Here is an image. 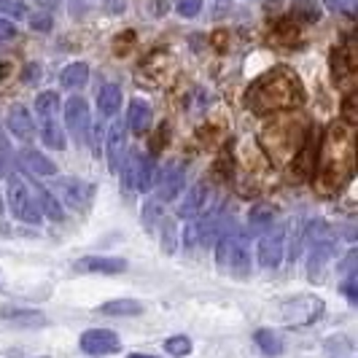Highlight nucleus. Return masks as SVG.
<instances>
[{
    "instance_id": "4be33fe9",
    "label": "nucleus",
    "mask_w": 358,
    "mask_h": 358,
    "mask_svg": "<svg viewBox=\"0 0 358 358\" xmlns=\"http://www.w3.org/2000/svg\"><path fill=\"white\" fill-rule=\"evenodd\" d=\"M119 108H122V87H116V84L100 87V92H97V113L103 119H110V116L119 113Z\"/></svg>"
},
{
    "instance_id": "2f4dec72",
    "label": "nucleus",
    "mask_w": 358,
    "mask_h": 358,
    "mask_svg": "<svg viewBox=\"0 0 358 358\" xmlns=\"http://www.w3.org/2000/svg\"><path fill=\"white\" fill-rule=\"evenodd\" d=\"M272 218H275V213L269 208H256L248 221H251L253 229H267V227H272Z\"/></svg>"
},
{
    "instance_id": "c85d7f7f",
    "label": "nucleus",
    "mask_w": 358,
    "mask_h": 358,
    "mask_svg": "<svg viewBox=\"0 0 358 358\" xmlns=\"http://www.w3.org/2000/svg\"><path fill=\"white\" fill-rule=\"evenodd\" d=\"M159 240H162V251L176 253L178 243H176V221L173 218H162L159 221Z\"/></svg>"
},
{
    "instance_id": "f03ea898",
    "label": "nucleus",
    "mask_w": 358,
    "mask_h": 358,
    "mask_svg": "<svg viewBox=\"0 0 358 358\" xmlns=\"http://www.w3.org/2000/svg\"><path fill=\"white\" fill-rule=\"evenodd\" d=\"M305 100V87L299 76L288 68H272L259 76L245 94V103L253 113H278L286 108L299 106Z\"/></svg>"
},
{
    "instance_id": "b1692460",
    "label": "nucleus",
    "mask_w": 358,
    "mask_h": 358,
    "mask_svg": "<svg viewBox=\"0 0 358 358\" xmlns=\"http://www.w3.org/2000/svg\"><path fill=\"white\" fill-rule=\"evenodd\" d=\"M157 186V162L151 154L138 159V173H135V189L138 192H151Z\"/></svg>"
},
{
    "instance_id": "39448f33",
    "label": "nucleus",
    "mask_w": 358,
    "mask_h": 358,
    "mask_svg": "<svg viewBox=\"0 0 358 358\" xmlns=\"http://www.w3.org/2000/svg\"><path fill=\"white\" fill-rule=\"evenodd\" d=\"M65 129L78 145L90 143L92 135V116L90 103L81 94H73L71 100H65Z\"/></svg>"
},
{
    "instance_id": "1a4fd4ad",
    "label": "nucleus",
    "mask_w": 358,
    "mask_h": 358,
    "mask_svg": "<svg viewBox=\"0 0 358 358\" xmlns=\"http://www.w3.org/2000/svg\"><path fill=\"white\" fill-rule=\"evenodd\" d=\"M54 194L59 202H65L68 208L73 210H81V208H87L92 199V183H84V180L78 178H57L54 180Z\"/></svg>"
},
{
    "instance_id": "a211bd4d",
    "label": "nucleus",
    "mask_w": 358,
    "mask_h": 358,
    "mask_svg": "<svg viewBox=\"0 0 358 358\" xmlns=\"http://www.w3.org/2000/svg\"><path fill=\"white\" fill-rule=\"evenodd\" d=\"M19 162H22V167L27 170V173H33V176H57V164H54L46 154H41L38 148H22L19 151Z\"/></svg>"
},
{
    "instance_id": "bb28decb",
    "label": "nucleus",
    "mask_w": 358,
    "mask_h": 358,
    "mask_svg": "<svg viewBox=\"0 0 358 358\" xmlns=\"http://www.w3.org/2000/svg\"><path fill=\"white\" fill-rule=\"evenodd\" d=\"M36 119H59V94L41 92L36 97Z\"/></svg>"
},
{
    "instance_id": "9b49d317",
    "label": "nucleus",
    "mask_w": 358,
    "mask_h": 358,
    "mask_svg": "<svg viewBox=\"0 0 358 358\" xmlns=\"http://www.w3.org/2000/svg\"><path fill=\"white\" fill-rule=\"evenodd\" d=\"M124 154H127V122L116 119L106 135V157L110 173H119Z\"/></svg>"
},
{
    "instance_id": "6e6552de",
    "label": "nucleus",
    "mask_w": 358,
    "mask_h": 358,
    "mask_svg": "<svg viewBox=\"0 0 358 358\" xmlns=\"http://www.w3.org/2000/svg\"><path fill=\"white\" fill-rule=\"evenodd\" d=\"M78 345H81V350L87 356H110V353H119L122 350L119 334L110 331V329H87L81 334Z\"/></svg>"
},
{
    "instance_id": "4468645a",
    "label": "nucleus",
    "mask_w": 358,
    "mask_h": 358,
    "mask_svg": "<svg viewBox=\"0 0 358 358\" xmlns=\"http://www.w3.org/2000/svg\"><path fill=\"white\" fill-rule=\"evenodd\" d=\"M331 73H334L337 84H342L345 78H353V73H356V46H353V38H348L345 43H340L331 52Z\"/></svg>"
},
{
    "instance_id": "473e14b6",
    "label": "nucleus",
    "mask_w": 358,
    "mask_h": 358,
    "mask_svg": "<svg viewBox=\"0 0 358 358\" xmlns=\"http://www.w3.org/2000/svg\"><path fill=\"white\" fill-rule=\"evenodd\" d=\"M0 11L8 14V17H14V19L27 17V6H24L22 0H3V3H0Z\"/></svg>"
},
{
    "instance_id": "6ab92c4d",
    "label": "nucleus",
    "mask_w": 358,
    "mask_h": 358,
    "mask_svg": "<svg viewBox=\"0 0 358 358\" xmlns=\"http://www.w3.org/2000/svg\"><path fill=\"white\" fill-rule=\"evenodd\" d=\"M205 205H208V186H205V180H199L186 192V197L178 208V218H194L202 213Z\"/></svg>"
},
{
    "instance_id": "423d86ee",
    "label": "nucleus",
    "mask_w": 358,
    "mask_h": 358,
    "mask_svg": "<svg viewBox=\"0 0 358 358\" xmlns=\"http://www.w3.org/2000/svg\"><path fill=\"white\" fill-rule=\"evenodd\" d=\"M280 313V321L286 326H307V323L318 321L323 313V302L318 296H296V299H288L278 307Z\"/></svg>"
},
{
    "instance_id": "5701e85b",
    "label": "nucleus",
    "mask_w": 358,
    "mask_h": 358,
    "mask_svg": "<svg viewBox=\"0 0 358 358\" xmlns=\"http://www.w3.org/2000/svg\"><path fill=\"white\" fill-rule=\"evenodd\" d=\"M97 313L110 315V318H132V315L143 313V302H138V299H110L106 305H100Z\"/></svg>"
},
{
    "instance_id": "dca6fc26",
    "label": "nucleus",
    "mask_w": 358,
    "mask_h": 358,
    "mask_svg": "<svg viewBox=\"0 0 358 358\" xmlns=\"http://www.w3.org/2000/svg\"><path fill=\"white\" fill-rule=\"evenodd\" d=\"M8 132L22 141V143H33L36 141V122H33V116H30V110L24 106H14L8 110Z\"/></svg>"
},
{
    "instance_id": "e433bc0d",
    "label": "nucleus",
    "mask_w": 358,
    "mask_h": 358,
    "mask_svg": "<svg viewBox=\"0 0 358 358\" xmlns=\"http://www.w3.org/2000/svg\"><path fill=\"white\" fill-rule=\"evenodd\" d=\"M11 38H17V27H14V22H8V19L0 17V41H11Z\"/></svg>"
},
{
    "instance_id": "412c9836",
    "label": "nucleus",
    "mask_w": 358,
    "mask_h": 358,
    "mask_svg": "<svg viewBox=\"0 0 358 358\" xmlns=\"http://www.w3.org/2000/svg\"><path fill=\"white\" fill-rule=\"evenodd\" d=\"M38 135H41V143L46 148H54V151H62L68 145L59 119H38Z\"/></svg>"
},
{
    "instance_id": "a19ab883",
    "label": "nucleus",
    "mask_w": 358,
    "mask_h": 358,
    "mask_svg": "<svg viewBox=\"0 0 358 358\" xmlns=\"http://www.w3.org/2000/svg\"><path fill=\"white\" fill-rule=\"evenodd\" d=\"M3 208H6V205H3V197H0V213H3Z\"/></svg>"
},
{
    "instance_id": "58836bf2",
    "label": "nucleus",
    "mask_w": 358,
    "mask_h": 358,
    "mask_svg": "<svg viewBox=\"0 0 358 358\" xmlns=\"http://www.w3.org/2000/svg\"><path fill=\"white\" fill-rule=\"evenodd\" d=\"M334 8H345V11H353L356 8V0H331Z\"/></svg>"
},
{
    "instance_id": "7ed1b4c3",
    "label": "nucleus",
    "mask_w": 358,
    "mask_h": 358,
    "mask_svg": "<svg viewBox=\"0 0 358 358\" xmlns=\"http://www.w3.org/2000/svg\"><path fill=\"white\" fill-rule=\"evenodd\" d=\"M215 262L227 275H232L237 280L251 278L253 256H251V237L245 232L229 229L215 240Z\"/></svg>"
},
{
    "instance_id": "4c0bfd02",
    "label": "nucleus",
    "mask_w": 358,
    "mask_h": 358,
    "mask_svg": "<svg viewBox=\"0 0 358 358\" xmlns=\"http://www.w3.org/2000/svg\"><path fill=\"white\" fill-rule=\"evenodd\" d=\"M38 76H41V68H38V65H27V68H24V73H22L24 84H36V81H41Z\"/></svg>"
},
{
    "instance_id": "f704fd0d",
    "label": "nucleus",
    "mask_w": 358,
    "mask_h": 358,
    "mask_svg": "<svg viewBox=\"0 0 358 358\" xmlns=\"http://www.w3.org/2000/svg\"><path fill=\"white\" fill-rule=\"evenodd\" d=\"M30 27L38 30V33H49L52 30V14H46V11H38L30 17Z\"/></svg>"
},
{
    "instance_id": "20e7f679",
    "label": "nucleus",
    "mask_w": 358,
    "mask_h": 358,
    "mask_svg": "<svg viewBox=\"0 0 358 358\" xmlns=\"http://www.w3.org/2000/svg\"><path fill=\"white\" fill-rule=\"evenodd\" d=\"M8 210H11V215L17 221L30 224V227H38L43 221V215L38 210L36 197L30 192V183L22 178V176H17V173L8 176Z\"/></svg>"
},
{
    "instance_id": "c9c22d12",
    "label": "nucleus",
    "mask_w": 358,
    "mask_h": 358,
    "mask_svg": "<svg viewBox=\"0 0 358 358\" xmlns=\"http://www.w3.org/2000/svg\"><path fill=\"white\" fill-rule=\"evenodd\" d=\"M342 291H345V296L350 299V302H356L358 299V286H356V272H348V280L342 283Z\"/></svg>"
},
{
    "instance_id": "9d476101",
    "label": "nucleus",
    "mask_w": 358,
    "mask_h": 358,
    "mask_svg": "<svg viewBox=\"0 0 358 358\" xmlns=\"http://www.w3.org/2000/svg\"><path fill=\"white\" fill-rule=\"evenodd\" d=\"M183 183H186V167L180 164V162H173V164H167L164 170H162V176L157 178V199L159 202H170V199H176L180 194V189H183Z\"/></svg>"
},
{
    "instance_id": "f8f14e48",
    "label": "nucleus",
    "mask_w": 358,
    "mask_h": 358,
    "mask_svg": "<svg viewBox=\"0 0 358 358\" xmlns=\"http://www.w3.org/2000/svg\"><path fill=\"white\" fill-rule=\"evenodd\" d=\"M73 269L81 275H122L127 269V262L116 256H87V259H78Z\"/></svg>"
},
{
    "instance_id": "79ce46f5",
    "label": "nucleus",
    "mask_w": 358,
    "mask_h": 358,
    "mask_svg": "<svg viewBox=\"0 0 358 358\" xmlns=\"http://www.w3.org/2000/svg\"><path fill=\"white\" fill-rule=\"evenodd\" d=\"M38 358H49V356H38Z\"/></svg>"
},
{
    "instance_id": "ddd939ff",
    "label": "nucleus",
    "mask_w": 358,
    "mask_h": 358,
    "mask_svg": "<svg viewBox=\"0 0 358 358\" xmlns=\"http://www.w3.org/2000/svg\"><path fill=\"white\" fill-rule=\"evenodd\" d=\"M318 141L313 138V132H307L302 145L296 148V154L291 157V164H294V173L296 178L307 180L310 176H315V162H318Z\"/></svg>"
},
{
    "instance_id": "ea45409f",
    "label": "nucleus",
    "mask_w": 358,
    "mask_h": 358,
    "mask_svg": "<svg viewBox=\"0 0 358 358\" xmlns=\"http://www.w3.org/2000/svg\"><path fill=\"white\" fill-rule=\"evenodd\" d=\"M127 358H154V356H148V353H129Z\"/></svg>"
},
{
    "instance_id": "a878e982",
    "label": "nucleus",
    "mask_w": 358,
    "mask_h": 358,
    "mask_svg": "<svg viewBox=\"0 0 358 358\" xmlns=\"http://www.w3.org/2000/svg\"><path fill=\"white\" fill-rule=\"evenodd\" d=\"M90 81V65L87 62H71L65 71L59 73V84L65 90H81Z\"/></svg>"
},
{
    "instance_id": "7c9ffc66",
    "label": "nucleus",
    "mask_w": 358,
    "mask_h": 358,
    "mask_svg": "<svg viewBox=\"0 0 358 358\" xmlns=\"http://www.w3.org/2000/svg\"><path fill=\"white\" fill-rule=\"evenodd\" d=\"M164 350L170 353V356L176 358H183L192 353V340L189 337H183V334H178V337H170V340L164 342Z\"/></svg>"
},
{
    "instance_id": "f257e3e1",
    "label": "nucleus",
    "mask_w": 358,
    "mask_h": 358,
    "mask_svg": "<svg viewBox=\"0 0 358 358\" xmlns=\"http://www.w3.org/2000/svg\"><path fill=\"white\" fill-rule=\"evenodd\" d=\"M356 135H353V124H337L329 127L326 138H323L321 148H318V180L323 186L340 189L342 183H348L353 176V164H356Z\"/></svg>"
},
{
    "instance_id": "72a5a7b5",
    "label": "nucleus",
    "mask_w": 358,
    "mask_h": 358,
    "mask_svg": "<svg viewBox=\"0 0 358 358\" xmlns=\"http://www.w3.org/2000/svg\"><path fill=\"white\" fill-rule=\"evenodd\" d=\"M176 11H178L183 19H192L197 17L199 11H202V0H178V6H176Z\"/></svg>"
},
{
    "instance_id": "37998d69",
    "label": "nucleus",
    "mask_w": 358,
    "mask_h": 358,
    "mask_svg": "<svg viewBox=\"0 0 358 358\" xmlns=\"http://www.w3.org/2000/svg\"><path fill=\"white\" fill-rule=\"evenodd\" d=\"M0 3H3V0H0Z\"/></svg>"
},
{
    "instance_id": "0eeeda50",
    "label": "nucleus",
    "mask_w": 358,
    "mask_h": 358,
    "mask_svg": "<svg viewBox=\"0 0 358 358\" xmlns=\"http://www.w3.org/2000/svg\"><path fill=\"white\" fill-rule=\"evenodd\" d=\"M283 237H286V227H267V232L259 237L256 245V256L259 264L264 269H278L283 262Z\"/></svg>"
},
{
    "instance_id": "c756f323",
    "label": "nucleus",
    "mask_w": 358,
    "mask_h": 358,
    "mask_svg": "<svg viewBox=\"0 0 358 358\" xmlns=\"http://www.w3.org/2000/svg\"><path fill=\"white\" fill-rule=\"evenodd\" d=\"M14 151H11V143L6 135H0V178H8L14 170Z\"/></svg>"
},
{
    "instance_id": "aec40b11",
    "label": "nucleus",
    "mask_w": 358,
    "mask_h": 358,
    "mask_svg": "<svg viewBox=\"0 0 358 358\" xmlns=\"http://www.w3.org/2000/svg\"><path fill=\"white\" fill-rule=\"evenodd\" d=\"M127 129H132V132H138V135H143L145 129L151 127L154 122V110L151 106L145 103V100H132L129 108H127Z\"/></svg>"
},
{
    "instance_id": "cd10ccee",
    "label": "nucleus",
    "mask_w": 358,
    "mask_h": 358,
    "mask_svg": "<svg viewBox=\"0 0 358 358\" xmlns=\"http://www.w3.org/2000/svg\"><path fill=\"white\" fill-rule=\"evenodd\" d=\"M0 318H6V321L11 323H19V326H46V318L36 313V310H8L6 315H0Z\"/></svg>"
},
{
    "instance_id": "393cba45",
    "label": "nucleus",
    "mask_w": 358,
    "mask_h": 358,
    "mask_svg": "<svg viewBox=\"0 0 358 358\" xmlns=\"http://www.w3.org/2000/svg\"><path fill=\"white\" fill-rule=\"evenodd\" d=\"M253 342H256V348L264 353V356L275 358L283 353V337L278 334V331H272V329H256V334H253Z\"/></svg>"
},
{
    "instance_id": "f3484780",
    "label": "nucleus",
    "mask_w": 358,
    "mask_h": 358,
    "mask_svg": "<svg viewBox=\"0 0 358 358\" xmlns=\"http://www.w3.org/2000/svg\"><path fill=\"white\" fill-rule=\"evenodd\" d=\"M30 192H33V197H36L41 215H46L49 221H62V218H65V208H62V202L57 199V194H54L52 189H46L43 183L36 180V183L30 186Z\"/></svg>"
},
{
    "instance_id": "2eb2a0df",
    "label": "nucleus",
    "mask_w": 358,
    "mask_h": 358,
    "mask_svg": "<svg viewBox=\"0 0 358 358\" xmlns=\"http://www.w3.org/2000/svg\"><path fill=\"white\" fill-rule=\"evenodd\" d=\"M334 248H337L334 237H323V240H313L310 243V253H307V272H310V278H318L323 267L337 256Z\"/></svg>"
}]
</instances>
